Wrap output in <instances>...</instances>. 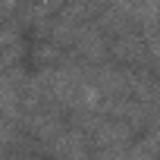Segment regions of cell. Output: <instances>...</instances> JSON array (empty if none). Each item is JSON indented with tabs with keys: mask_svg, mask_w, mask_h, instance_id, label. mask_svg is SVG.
Returning a JSON list of instances; mask_svg holds the SVG:
<instances>
[{
	"mask_svg": "<svg viewBox=\"0 0 160 160\" xmlns=\"http://www.w3.org/2000/svg\"><path fill=\"white\" fill-rule=\"evenodd\" d=\"M72 53H75V60H82L88 66L104 63L107 60V35L94 22H85L82 28H78L75 41H72Z\"/></svg>",
	"mask_w": 160,
	"mask_h": 160,
	"instance_id": "obj_1",
	"label": "cell"
},
{
	"mask_svg": "<svg viewBox=\"0 0 160 160\" xmlns=\"http://www.w3.org/2000/svg\"><path fill=\"white\" fill-rule=\"evenodd\" d=\"M44 151H50V154H69V157H85L91 148H88V135L82 129H63L57 138L47 141Z\"/></svg>",
	"mask_w": 160,
	"mask_h": 160,
	"instance_id": "obj_2",
	"label": "cell"
},
{
	"mask_svg": "<svg viewBox=\"0 0 160 160\" xmlns=\"http://www.w3.org/2000/svg\"><path fill=\"white\" fill-rule=\"evenodd\" d=\"M126 157H135V160H154L157 157V132H154V126H148V135L141 138V141H129V154Z\"/></svg>",
	"mask_w": 160,
	"mask_h": 160,
	"instance_id": "obj_3",
	"label": "cell"
},
{
	"mask_svg": "<svg viewBox=\"0 0 160 160\" xmlns=\"http://www.w3.org/2000/svg\"><path fill=\"white\" fill-rule=\"evenodd\" d=\"M35 60H38V63H53V60H63V47H60V44H53V41H47V44L35 47Z\"/></svg>",
	"mask_w": 160,
	"mask_h": 160,
	"instance_id": "obj_4",
	"label": "cell"
},
{
	"mask_svg": "<svg viewBox=\"0 0 160 160\" xmlns=\"http://www.w3.org/2000/svg\"><path fill=\"white\" fill-rule=\"evenodd\" d=\"M16 138V126L7 122L3 116H0V148H10V141Z\"/></svg>",
	"mask_w": 160,
	"mask_h": 160,
	"instance_id": "obj_5",
	"label": "cell"
},
{
	"mask_svg": "<svg viewBox=\"0 0 160 160\" xmlns=\"http://www.w3.org/2000/svg\"><path fill=\"white\" fill-rule=\"evenodd\" d=\"M19 3H28V0H19Z\"/></svg>",
	"mask_w": 160,
	"mask_h": 160,
	"instance_id": "obj_6",
	"label": "cell"
}]
</instances>
